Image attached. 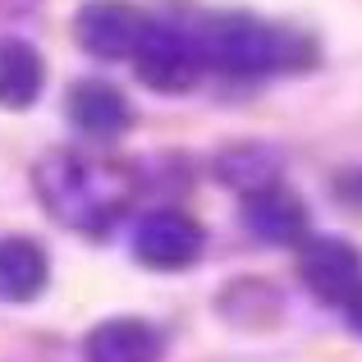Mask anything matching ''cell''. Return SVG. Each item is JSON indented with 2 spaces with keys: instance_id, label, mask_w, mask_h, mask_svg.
Instances as JSON below:
<instances>
[{
  "instance_id": "1",
  "label": "cell",
  "mask_w": 362,
  "mask_h": 362,
  "mask_svg": "<svg viewBox=\"0 0 362 362\" xmlns=\"http://www.w3.org/2000/svg\"><path fill=\"white\" fill-rule=\"evenodd\" d=\"M206 69L234 74V78H262V74L289 69L293 64V37L275 23L252 14H216L197 28Z\"/></svg>"
},
{
  "instance_id": "2",
  "label": "cell",
  "mask_w": 362,
  "mask_h": 362,
  "mask_svg": "<svg viewBox=\"0 0 362 362\" xmlns=\"http://www.w3.org/2000/svg\"><path fill=\"white\" fill-rule=\"evenodd\" d=\"M42 193H46V206L64 225H92V221L115 216L124 206V197H129V188H124V179L115 170L60 156L42 170Z\"/></svg>"
},
{
  "instance_id": "3",
  "label": "cell",
  "mask_w": 362,
  "mask_h": 362,
  "mask_svg": "<svg viewBox=\"0 0 362 362\" xmlns=\"http://www.w3.org/2000/svg\"><path fill=\"white\" fill-rule=\"evenodd\" d=\"M133 64H138V78L147 83V88L170 92V97H175V92L197 88V78H202V69H206L202 46H197V33L156 28V23H151L147 37H142Z\"/></svg>"
},
{
  "instance_id": "4",
  "label": "cell",
  "mask_w": 362,
  "mask_h": 362,
  "mask_svg": "<svg viewBox=\"0 0 362 362\" xmlns=\"http://www.w3.org/2000/svg\"><path fill=\"white\" fill-rule=\"evenodd\" d=\"M74 33L97 60H133L142 37L151 33V18L129 0H88L74 18Z\"/></svg>"
},
{
  "instance_id": "5",
  "label": "cell",
  "mask_w": 362,
  "mask_h": 362,
  "mask_svg": "<svg viewBox=\"0 0 362 362\" xmlns=\"http://www.w3.org/2000/svg\"><path fill=\"white\" fill-rule=\"evenodd\" d=\"M202 243H206L202 225L184 211H151L133 230V252L151 271H184V266H193L202 257Z\"/></svg>"
},
{
  "instance_id": "6",
  "label": "cell",
  "mask_w": 362,
  "mask_h": 362,
  "mask_svg": "<svg viewBox=\"0 0 362 362\" xmlns=\"http://www.w3.org/2000/svg\"><path fill=\"white\" fill-rule=\"evenodd\" d=\"M298 275L321 303H339L344 308L349 293L362 284V257L349 239L317 234V239H303L298 247Z\"/></svg>"
},
{
  "instance_id": "7",
  "label": "cell",
  "mask_w": 362,
  "mask_h": 362,
  "mask_svg": "<svg viewBox=\"0 0 362 362\" xmlns=\"http://www.w3.org/2000/svg\"><path fill=\"white\" fill-rule=\"evenodd\" d=\"M239 211H243V230L266 243H293L308 234V206L280 179H266V184L247 188Z\"/></svg>"
},
{
  "instance_id": "8",
  "label": "cell",
  "mask_w": 362,
  "mask_h": 362,
  "mask_svg": "<svg viewBox=\"0 0 362 362\" xmlns=\"http://www.w3.org/2000/svg\"><path fill=\"white\" fill-rule=\"evenodd\" d=\"M160 354H165V339L142 317L101 321L88 335V344H83V358L88 362H160Z\"/></svg>"
},
{
  "instance_id": "9",
  "label": "cell",
  "mask_w": 362,
  "mask_h": 362,
  "mask_svg": "<svg viewBox=\"0 0 362 362\" xmlns=\"http://www.w3.org/2000/svg\"><path fill=\"white\" fill-rule=\"evenodd\" d=\"M69 119L88 138H115V133L129 129L133 110H129L119 88H110L101 78H88V83H74L69 88Z\"/></svg>"
},
{
  "instance_id": "10",
  "label": "cell",
  "mask_w": 362,
  "mask_h": 362,
  "mask_svg": "<svg viewBox=\"0 0 362 362\" xmlns=\"http://www.w3.org/2000/svg\"><path fill=\"white\" fill-rule=\"evenodd\" d=\"M46 64L37 46L18 42V37H0V106L5 110H28L42 97Z\"/></svg>"
},
{
  "instance_id": "11",
  "label": "cell",
  "mask_w": 362,
  "mask_h": 362,
  "mask_svg": "<svg viewBox=\"0 0 362 362\" xmlns=\"http://www.w3.org/2000/svg\"><path fill=\"white\" fill-rule=\"evenodd\" d=\"M46 275H51V262H46V247L33 239H0V298L5 303H28L46 289Z\"/></svg>"
},
{
  "instance_id": "12",
  "label": "cell",
  "mask_w": 362,
  "mask_h": 362,
  "mask_svg": "<svg viewBox=\"0 0 362 362\" xmlns=\"http://www.w3.org/2000/svg\"><path fill=\"white\" fill-rule=\"evenodd\" d=\"M344 317H349V326H354V335H362V284L354 293H349V303H344Z\"/></svg>"
}]
</instances>
